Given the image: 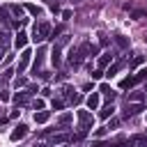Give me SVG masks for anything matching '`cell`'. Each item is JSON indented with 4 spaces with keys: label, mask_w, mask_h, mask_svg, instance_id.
Here are the masks:
<instances>
[{
    "label": "cell",
    "mask_w": 147,
    "mask_h": 147,
    "mask_svg": "<svg viewBox=\"0 0 147 147\" xmlns=\"http://www.w3.org/2000/svg\"><path fill=\"white\" fill-rule=\"evenodd\" d=\"M78 122H80V126H78V136H76V140L85 138L87 129L92 126V115H90L87 110H78Z\"/></svg>",
    "instance_id": "obj_1"
},
{
    "label": "cell",
    "mask_w": 147,
    "mask_h": 147,
    "mask_svg": "<svg viewBox=\"0 0 147 147\" xmlns=\"http://www.w3.org/2000/svg\"><path fill=\"white\" fill-rule=\"evenodd\" d=\"M142 80H147V69H140L138 74H133V76H126V78H122L119 87H122V90H129V87H133V85H138V83H142Z\"/></svg>",
    "instance_id": "obj_2"
},
{
    "label": "cell",
    "mask_w": 147,
    "mask_h": 147,
    "mask_svg": "<svg viewBox=\"0 0 147 147\" xmlns=\"http://www.w3.org/2000/svg\"><path fill=\"white\" fill-rule=\"evenodd\" d=\"M48 37H51V25L46 21H41L39 25H34V30H32V39L34 41H46Z\"/></svg>",
    "instance_id": "obj_3"
},
{
    "label": "cell",
    "mask_w": 147,
    "mask_h": 147,
    "mask_svg": "<svg viewBox=\"0 0 147 147\" xmlns=\"http://www.w3.org/2000/svg\"><path fill=\"white\" fill-rule=\"evenodd\" d=\"M30 57H32V53L25 48V51L21 53V60H18V69H16V74H23V71L28 69V64H30Z\"/></svg>",
    "instance_id": "obj_4"
},
{
    "label": "cell",
    "mask_w": 147,
    "mask_h": 147,
    "mask_svg": "<svg viewBox=\"0 0 147 147\" xmlns=\"http://www.w3.org/2000/svg\"><path fill=\"white\" fill-rule=\"evenodd\" d=\"M138 113H142V103H126V108H124V117H133V115H138Z\"/></svg>",
    "instance_id": "obj_5"
},
{
    "label": "cell",
    "mask_w": 147,
    "mask_h": 147,
    "mask_svg": "<svg viewBox=\"0 0 147 147\" xmlns=\"http://www.w3.org/2000/svg\"><path fill=\"white\" fill-rule=\"evenodd\" d=\"M44 55H46V48H39V51H37V55H34V64H32V71H34V76H37V71H39L41 62H44Z\"/></svg>",
    "instance_id": "obj_6"
},
{
    "label": "cell",
    "mask_w": 147,
    "mask_h": 147,
    "mask_svg": "<svg viewBox=\"0 0 147 147\" xmlns=\"http://www.w3.org/2000/svg\"><path fill=\"white\" fill-rule=\"evenodd\" d=\"M30 96H32V94H30L28 90H25V92H16V94H14V103H16V106H23V103H28Z\"/></svg>",
    "instance_id": "obj_7"
},
{
    "label": "cell",
    "mask_w": 147,
    "mask_h": 147,
    "mask_svg": "<svg viewBox=\"0 0 147 147\" xmlns=\"http://www.w3.org/2000/svg\"><path fill=\"white\" fill-rule=\"evenodd\" d=\"M25 133H28V126H25V124H18V126L11 131V140H21V138H25Z\"/></svg>",
    "instance_id": "obj_8"
},
{
    "label": "cell",
    "mask_w": 147,
    "mask_h": 147,
    "mask_svg": "<svg viewBox=\"0 0 147 147\" xmlns=\"http://www.w3.org/2000/svg\"><path fill=\"white\" fill-rule=\"evenodd\" d=\"M99 92H101L106 99H110V101L115 99V92H113V87H110L108 83H101V85H99Z\"/></svg>",
    "instance_id": "obj_9"
},
{
    "label": "cell",
    "mask_w": 147,
    "mask_h": 147,
    "mask_svg": "<svg viewBox=\"0 0 147 147\" xmlns=\"http://www.w3.org/2000/svg\"><path fill=\"white\" fill-rule=\"evenodd\" d=\"M62 94H64V99H67V101H74V99H76V101H80V99L76 96V90H74L71 85H64V87H62Z\"/></svg>",
    "instance_id": "obj_10"
},
{
    "label": "cell",
    "mask_w": 147,
    "mask_h": 147,
    "mask_svg": "<svg viewBox=\"0 0 147 147\" xmlns=\"http://www.w3.org/2000/svg\"><path fill=\"white\" fill-rule=\"evenodd\" d=\"M60 51H62V46H60V44H55V46H53V51H51V53H53V55H51V60H53V64H55V67H60V62H62Z\"/></svg>",
    "instance_id": "obj_11"
},
{
    "label": "cell",
    "mask_w": 147,
    "mask_h": 147,
    "mask_svg": "<svg viewBox=\"0 0 147 147\" xmlns=\"http://www.w3.org/2000/svg\"><path fill=\"white\" fill-rule=\"evenodd\" d=\"M7 48H9V32L2 30V32H0V51L7 53Z\"/></svg>",
    "instance_id": "obj_12"
},
{
    "label": "cell",
    "mask_w": 147,
    "mask_h": 147,
    "mask_svg": "<svg viewBox=\"0 0 147 147\" xmlns=\"http://www.w3.org/2000/svg\"><path fill=\"white\" fill-rule=\"evenodd\" d=\"M110 60H113V53L108 51V53H103V55H99V69L103 71V67H108L110 64Z\"/></svg>",
    "instance_id": "obj_13"
},
{
    "label": "cell",
    "mask_w": 147,
    "mask_h": 147,
    "mask_svg": "<svg viewBox=\"0 0 147 147\" xmlns=\"http://www.w3.org/2000/svg\"><path fill=\"white\" fill-rule=\"evenodd\" d=\"M87 108H90V110L99 108V92H92V94L87 96Z\"/></svg>",
    "instance_id": "obj_14"
},
{
    "label": "cell",
    "mask_w": 147,
    "mask_h": 147,
    "mask_svg": "<svg viewBox=\"0 0 147 147\" xmlns=\"http://www.w3.org/2000/svg\"><path fill=\"white\" fill-rule=\"evenodd\" d=\"M14 44H16V48H25V44H28V34L21 30V32H18V37L14 39Z\"/></svg>",
    "instance_id": "obj_15"
},
{
    "label": "cell",
    "mask_w": 147,
    "mask_h": 147,
    "mask_svg": "<svg viewBox=\"0 0 147 147\" xmlns=\"http://www.w3.org/2000/svg\"><path fill=\"white\" fill-rule=\"evenodd\" d=\"M122 67H124V60H119V62L110 64V67H108V71H106V76H115V74H117V71H119Z\"/></svg>",
    "instance_id": "obj_16"
},
{
    "label": "cell",
    "mask_w": 147,
    "mask_h": 147,
    "mask_svg": "<svg viewBox=\"0 0 147 147\" xmlns=\"http://www.w3.org/2000/svg\"><path fill=\"white\" fill-rule=\"evenodd\" d=\"M48 117H51V113H48V110H39V113H34V122H39V124L48 122Z\"/></svg>",
    "instance_id": "obj_17"
},
{
    "label": "cell",
    "mask_w": 147,
    "mask_h": 147,
    "mask_svg": "<svg viewBox=\"0 0 147 147\" xmlns=\"http://www.w3.org/2000/svg\"><path fill=\"white\" fill-rule=\"evenodd\" d=\"M113 113H115V108H113V106L108 103L106 108H101V110H99V117H101V119H108V117H110Z\"/></svg>",
    "instance_id": "obj_18"
},
{
    "label": "cell",
    "mask_w": 147,
    "mask_h": 147,
    "mask_svg": "<svg viewBox=\"0 0 147 147\" xmlns=\"http://www.w3.org/2000/svg\"><path fill=\"white\" fill-rule=\"evenodd\" d=\"M57 124H60V126H69V124H71V113H64V115H60Z\"/></svg>",
    "instance_id": "obj_19"
},
{
    "label": "cell",
    "mask_w": 147,
    "mask_h": 147,
    "mask_svg": "<svg viewBox=\"0 0 147 147\" xmlns=\"http://www.w3.org/2000/svg\"><path fill=\"white\" fill-rule=\"evenodd\" d=\"M67 140H69V136H67V133H60V136H53L51 142H53V145H64Z\"/></svg>",
    "instance_id": "obj_20"
},
{
    "label": "cell",
    "mask_w": 147,
    "mask_h": 147,
    "mask_svg": "<svg viewBox=\"0 0 147 147\" xmlns=\"http://www.w3.org/2000/svg\"><path fill=\"white\" fill-rule=\"evenodd\" d=\"M9 11L16 16V18H21V14H23V7H18V5H9ZM23 21V18H21Z\"/></svg>",
    "instance_id": "obj_21"
},
{
    "label": "cell",
    "mask_w": 147,
    "mask_h": 147,
    "mask_svg": "<svg viewBox=\"0 0 147 147\" xmlns=\"http://www.w3.org/2000/svg\"><path fill=\"white\" fill-rule=\"evenodd\" d=\"M25 9H28L32 16H41V7H37V5H25Z\"/></svg>",
    "instance_id": "obj_22"
},
{
    "label": "cell",
    "mask_w": 147,
    "mask_h": 147,
    "mask_svg": "<svg viewBox=\"0 0 147 147\" xmlns=\"http://www.w3.org/2000/svg\"><path fill=\"white\" fill-rule=\"evenodd\" d=\"M115 41H117V46H119V48H126V46H129V39H126V37H122V34H117V37H115Z\"/></svg>",
    "instance_id": "obj_23"
},
{
    "label": "cell",
    "mask_w": 147,
    "mask_h": 147,
    "mask_svg": "<svg viewBox=\"0 0 147 147\" xmlns=\"http://www.w3.org/2000/svg\"><path fill=\"white\" fill-rule=\"evenodd\" d=\"M129 99H131V101H136V103H140V101L145 99V94H142V92H131V94H129Z\"/></svg>",
    "instance_id": "obj_24"
},
{
    "label": "cell",
    "mask_w": 147,
    "mask_h": 147,
    "mask_svg": "<svg viewBox=\"0 0 147 147\" xmlns=\"http://www.w3.org/2000/svg\"><path fill=\"white\" fill-rule=\"evenodd\" d=\"M142 62H145V57H142V55H136V57L131 60V67H140Z\"/></svg>",
    "instance_id": "obj_25"
},
{
    "label": "cell",
    "mask_w": 147,
    "mask_h": 147,
    "mask_svg": "<svg viewBox=\"0 0 147 147\" xmlns=\"http://www.w3.org/2000/svg\"><path fill=\"white\" fill-rule=\"evenodd\" d=\"M25 83H28V80H25L23 76H16V78H14V87H23Z\"/></svg>",
    "instance_id": "obj_26"
},
{
    "label": "cell",
    "mask_w": 147,
    "mask_h": 147,
    "mask_svg": "<svg viewBox=\"0 0 147 147\" xmlns=\"http://www.w3.org/2000/svg\"><path fill=\"white\" fill-rule=\"evenodd\" d=\"M64 108V101L62 99H53V110H62Z\"/></svg>",
    "instance_id": "obj_27"
},
{
    "label": "cell",
    "mask_w": 147,
    "mask_h": 147,
    "mask_svg": "<svg viewBox=\"0 0 147 147\" xmlns=\"http://www.w3.org/2000/svg\"><path fill=\"white\" fill-rule=\"evenodd\" d=\"M32 106H34V110H44V101H41V99H37Z\"/></svg>",
    "instance_id": "obj_28"
},
{
    "label": "cell",
    "mask_w": 147,
    "mask_h": 147,
    "mask_svg": "<svg viewBox=\"0 0 147 147\" xmlns=\"http://www.w3.org/2000/svg\"><path fill=\"white\" fill-rule=\"evenodd\" d=\"M106 133H108V129H106V126H103V129H99V131H96V138H103V136H106Z\"/></svg>",
    "instance_id": "obj_29"
},
{
    "label": "cell",
    "mask_w": 147,
    "mask_h": 147,
    "mask_svg": "<svg viewBox=\"0 0 147 147\" xmlns=\"http://www.w3.org/2000/svg\"><path fill=\"white\" fill-rule=\"evenodd\" d=\"M101 76H103V71H101V69H96V71H92V78H101Z\"/></svg>",
    "instance_id": "obj_30"
},
{
    "label": "cell",
    "mask_w": 147,
    "mask_h": 147,
    "mask_svg": "<svg viewBox=\"0 0 147 147\" xmlns=\"http://www.w3.org/2000/svg\"><path fill=\"white\" fill-rule=\"evenodd\" d=\"M7 99H9V92L2 90V92H0V101H7Z\"/></svg>",
    "instance_id": "obj_31"
},
{
    "label": "cell",
    "mask_w": 147,
    "mask_h": 147,
    "mask_svg": "<svg viewBox=\"0 0 147 147\" xmlns=\"http://www.w3.org/2000/svg\"><path fill=\"white\" fill-rule=\"evenodd\" d=\"M62 18H71V9H64L62 11Z\"/></svg>",
    "instance_id": "obj_32"
},
{
    "label": "cell",
    "mask_w": 147,
    "mask_h": 147,
    "mask_svg": "<svg viewBox=\"0 0 147 147\" xmlns=\"http://www.w3.org/2000/svg\"><path fill=\"white\" fill-rule=\"evenodd\" d=\"M136 147H147V138H142V140H138V145Z\"/></svg>",
    "instance_id": "obj_33"
},
{
    "label": "cell",
    "mask_w": 147,
    "mask_h": 147,
    "mask_svg": "<svg viewBox=\"0 0 147 147\" xmlns=\"http://www.w3.org/2000/svg\"><path fill=\"white\" fill-rule=\"evenodd\" d=\"M92 147H110V145H106V142H101V140H96V142H94Z\"/></svg>",
    "instance_id": "obj_34"
},
{
    "label": "cell",
    "mask_w": 147,
    "mask_h": 147,
    "mask_svg": "<svg viewBox=\"0 0 147 147\" xmlns=\"http://www.w3.org/2000/svg\"><path fill=\"white\" fill-rule=\"evenodd\" d=\"M34 147H48V145H44V142H39V145H37V142H34Z\"/></svg>",
    "instance_id": "obj_35"
},
{
    "label": "cell",
    "mask_w": 147,
    "mask_h": 147,
    "mask_svg": "<svg viewBox=\"0 0 147 147\" xmlns=\"http://www.w3.org/2000/svg\"><path fill=\"white\" fill-rule=\"evenodd\" d=\"M60 147H69V145H60Z\"/></svg>",
    "instance_id": "obj_36"
},
{
    "label": "cell",
    "mask_w": 147,
    "mask_h": 147,
    "mask_svg": "<svg viewBox=\"0 0 147 147\" xmlns=\"http://www.w3.org/2000/svg\"><path fill=\"white\" fill-rule=\"evenodd\" d=\"M2 55H5V53H2V51H0V57H2Z\"/></svg>",
    "instance_id": "obj_37"
}]
</instances>
